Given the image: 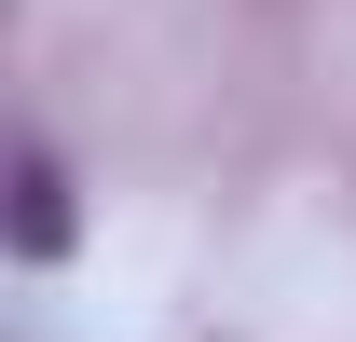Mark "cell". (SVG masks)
<instances>
[{
  "instance_id": "obj_1",
  "label": "cell",
  "mask_w": 356,
  "mask_h": 342,
  "mask_svg": "<svg viewBox=\"0 0 356 342\" xmlns=\"http://www.w3.org/2000/svg\"><path fill=\"white\" fill-rule=\"evenodd\" d=\"M69 247V165H55V137L14 151V260H55Z\"/></svg>"
}]
</instances>
